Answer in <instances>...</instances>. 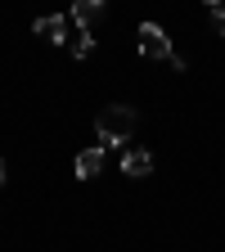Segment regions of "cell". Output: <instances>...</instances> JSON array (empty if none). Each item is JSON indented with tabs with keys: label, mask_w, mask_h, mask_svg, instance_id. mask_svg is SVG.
I'll return each instance as SVG.
<instances>
[{
	"label": "cell",
	"mask_w": 225,
	"mask_h": 252,
	"mask_svg": "<svg viewBox=\"0 0 225 252\" xmlns=\"http://www.w3.org/2000/svg\"><path fill=\"white\" fill-rule=\"evenodd\" d=\"M104 149H81L77 153V180H95V176H99L104 171Z\"/></svg>",
	"instance_id": "obj_4"
},
{
	"label": "cell",
	"mask_w": 225,
	"mask_h": 252,
	"mask_svg": "<svg viewBox=\"0 0 225 252\" xmlns=\"http://www.w3.org/2000/svg\"><path fill=\"white\" fill-rule=\"evenodd\" d=\"M140 54H144V59H162V63H171L176 72H185V59L171 50L167 32L158 27V23H144V27H140Z\"/></svg>",
	"instance_id": "obj_2"
},
{
	"label": "cell",
	"mask_w": 225,
	"mask_h": 252,
	"mask_svg": "<svg viewBox=\"0 0 225 252\" xmlns=\"http://www.w3.org/2000/svg\"><path fill=\"white\" fill-rule=\"evenodd\" d=\"M122 171L131 176V180H144L149 171H153V153H144V149H131L122 158Z\"/></svg>",
	"instance_id": "obj_5"
},
{
	"label": "cell",
	"mask_w": 225,
	"mask_h": 252,
	"mask_svg": "<svg viewBox=\"0 0 225 252\" xmlns=\"http://www.w3.org/2000/svg\"><path fill=\"white\" fill-rule=\"evenodd\" d=\"M0 185H5V162H0Z\"/></svg>",
	"instance_id": "obj_9"
},
{
	"label": "cell",
	"mask_w": 225,
	"mask_h": 252,
	"mask_svg": "<svg viewBox=\"0 0 225 252\" xmlns=\"http://www.w3.org/2000/svg\"><path fill=\"white\" fill-rule=\"evenodd\" d=\"M32 32H36V36H45L50 45H63V41H68V18H63V14H45V18L32 23Z\"/></svg>",
	"instance_id": "obj_3"
},
{
	"label": "cell",
	"mask_w": 225,
	"mask_h": 252,
	"mask_svg": "<svg viewBox=\"0 0 225 252\" xmlns=\"http://www.w3.org/2000/svg\"><path fill=\"white\" fill-rule=\"evenodd\" d=\"M90 50H95V36H90V32H77V41H72V54H77V59H86Z\"/></svg>",
	"instance_id": "obj_7"
},
{
	"label": "cell",
	"mask_w": 225,
	"mask_h": 252,
	"mask_svg": "<svg viewBox=\"0 0 225 252\" xmlns=\"http://www.w3.org/2000/svg\"><path fill=\"white\" fill-rule=\"evenodd\" d=\"M99 18H104V5H99V0H77V5H72V23L81 32H90Z\"/></svg>",
	"instance_id": "obj_6"
},
{
	"label": "cell",
	"mask_w": 225,
	"mask_h": 252,
	"mask_svg": "<svg viewBox=\"0 0 225 252\" xmlns=\"http://www.w3.org/2000/svg\"><path fill=\"white\" fill-rule=\"evenodd\" d=\"M207 23L216 27V36H225V9L221 5H207Z\"/></svg>",
	"instance_id": "obj_8"
},
{
	"label": "cell",
	"mask_w": 225,
	"mask_h": 252,
	"mask_svg": "<svg viewBox=\"0 0 225 252\" xmlns=\"http://www.w3.org/2000/svg\"><path fill=\"white\" fill-rule=\"evenodd\" d=\"M140 131V113L126 108V104H108L99 117H95V135H99L104 144H126Z\"/></svg>",
	"instance_id": "obj_1"
}]
</instances>
